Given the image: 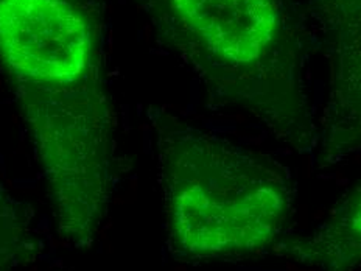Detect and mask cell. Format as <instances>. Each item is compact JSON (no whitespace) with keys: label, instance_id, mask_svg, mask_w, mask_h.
Segmentation results:
<instances>
[{"label":"cell","instance_id":"1","mask_svg":"<svg viewBox=\"0 0 361 271\" xmlns=\"http://www.w3.org/2000/svg\"><path fill=\"white\" fill-rule=\"evenodd\" d=\"M0 64L58 232L69 245L89 246L108 218L114 152L92 22L75 0H0Z\"/></svg>","mask_w":361,"mask_h":271},{"label":"cell","instance_id":"2","mask_svg":"<svg viewBox=\"0 0 361 271\" xmlns=\"http://www.w3.org/2000/svg\"><path fill=\"white\" fill-rule=\"evenodd\" d=\"M157 178L170 251L179 259L245 258L271 246L295 203L277 157L162 114Z\"/></svg>","mask_w":361,"mask_h":271},{"label":"cell","instance_id":"3","mask_svg":"<svg viewBox=\"0 0 361 271\" xmlns=\"http://www.w3.org/2000/svg\"><path fill=\"white\" fill-rule=\"evenodd\" d=\"M215 99L298 153L316 145L299 50L279 0H140Z\"/></svg>","mask_w":361,"mask_h":271},{"label":"cell","instance_id":"4","mask_svg":"<svg viewBox=\"0 0 361 271\" xmlns=\"http://www.w3.org/2000/svg\"><path fill=\"white\" fill-rule=\"evenodd\" d=\"M305 11L329 67L314 148L330 165L361 153V0H305Z\"/></svg>","mask_w":361,"mask_h":271},{"label":"cell","instance_id":"5","mask_svg":"<svg viewBox=\"0 0 361 271\" xmlns=\"http://www.w3.org/2000/svg\"><path fill=\"white\" fill-rule=\"evenodd\" d=\"M285 255L322 271L361 265V183L345 195L318 229L283 245Z\"/></svg>","mask_w":361,"mask_h":271},{"label":"cell","instance_id":"6","mask_svg":"<svg viewBox=\"0 0 361 271\" xmlns=\"http://www.w3.org/2000/svg\"><path fill=\"white\" fill-rule=\"evenodd\" d=\"M33 214L0 178V271H22L36 259Z\"/></svg>","mask_w":361,"mask_h":271}]
</instances>
